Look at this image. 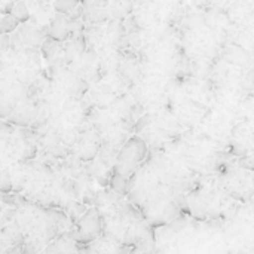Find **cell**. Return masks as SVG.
<instances>
[{"mask_svg": "<svg viewBox=\"0 0 254 254\" xmlns=\"http://www.w3.org/2000/svg\"><path fill=\"white\" fill-rule=\"evenodd\" d=\"M43 52H45L46 58H52V57H55L60 52V46L54 40H46L45 45H43Z\"/></svg>", "mask_w": 254, "mask_h": 254, "instance_id": "5", "label": "cell"}, {"mask_svg": "<svg viewBox=\"0 0 254 254\" xmlns=\"http://www.w3.org/2000/svg\"><path fill=\"white\" fill-rule=\"evenodd\" d=\"M10 13H12L16 19H19V21H25V19L30 16L28 9H27L25 3H22V1H18V3L12 4V7H10Z\"/></svg>", "mask_w": 254, "mask_h": 254, "instance_id": "2", "label": "cell"}, {"mask_svg": "<svg viewBox=\"0 0 254 254\" xmlns=\"http://www.w3.org/2000/svg\"><path fill=\"white\" fill-rule=\"evenodd\" d=\"M19 19H16L12 13L10 15H4L1 18V31L3 33H7V31H13L18 25Z\"/></svg>", "mask_w": 254, "mask_h": 254, "instance_id": "3", "label": "cell"}, {"mask_svg": "<svg viewBox=\"0 0 254 254\" xmlns=\"http://www.w3.org/2000/svg\"><path fill=\"white\" fill-rule=\"evenodd\" d=\"M76 4H77V0H57L55 1V9L58 12L65 13V12H71Z\"/></svg>", "mask_w": 254, "mask_h": 254, "instance_id": "4", "label": "cell"}, {"mask_svg": "<svg viewBox=\"0 0 254 254\" xmlns=\"http://www.w3.org/2000/svg\"><path fill=\"white\" fill-rule=\"evenodd\" d=\"M113 183H115L113 186H115V189H116V190H121V192L124 190L125 182H124V179H122L121 176H116V177H115V180H113Z\"/></svg>", "mask_w": 254, "mask_h": 254, "instance_id": "6", "label": "cell"}, {"mask_svg": "<svg viewBox=\"0 0 254 254\" xmlns=\"http://www.w3.org/2000/svg\"><path fill=\"white\" fill-rule=\"evenodd\" d=\"M68 28L70 24L67 22V19L63 15H57V18L51 22L49 34L57 40H64L68 36Z\"/></svg>", "mask_w": 254, "mask_h": 254, "instance_id": "1", "label": "cell"}]
</instances>
